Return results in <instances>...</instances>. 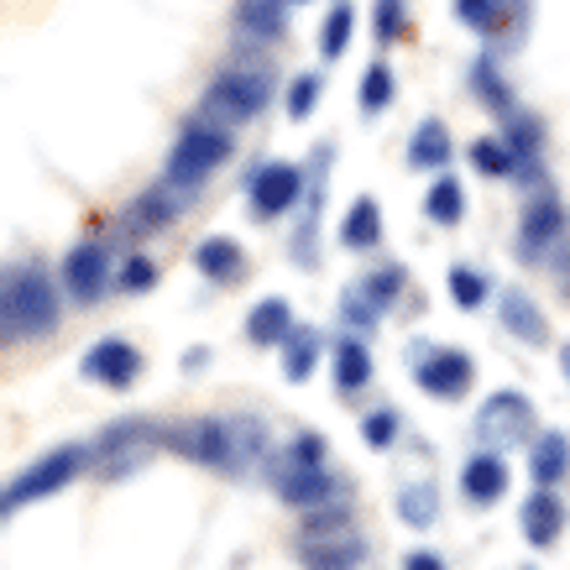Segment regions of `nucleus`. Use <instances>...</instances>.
Here are the masks:
<instances>
[{"instance_id": "16", "label": "nucleus", "mask_w": 570, "mask_h": 570, "mask_svg": "<svg viewBox=\"0 0 570 570\" xmlns=\"http://www.w3.org/2000/svg\"><path fill=\"white\" fill-rule=\"evenodd\" d=\"M566 205L554 194H539L534 205L523 209V236H519V252L523 257H544V246L566 236Z\"/></svg>"}, {"instance_id": "43", "label": "nucleus", "mask_w": 570, "mask_h": 570, "mask_svg": "<svg viewBox=\"0 0 570 570\" xmlns=\"http://www.w3.org/2000/svg\"><path fill=\"white\" fill-rule=\"evenodd\" d=\"M403 570H445V560L434 550H409L403 554Z\"/></svg>"}, {"instance_id": "13", "label": "nucleus", "mask_w": 570, "mask_h": 570, "mask_svg": "<svg viewBox=\"0 0 570 570\" xmlns=\"http://www.w3.org/2000/svg\"><path fill=\"white\" fill-rule=\"evenodd\" d=\"M85 377L110 387V393H126V387L141 377V351L131 346V341H121V335H105L100 346H89Z\"/></svg>"}, {"instance_id": "18", "label": "nucleus", "mask_w": 570, "mask_h": 570, "mask_svg": "<svg viewBox=\"0 0 570 570\" xmlns=\"http://www.w3.org/2000/svg\"><path fill=\"white\" fill-rule=\"evenodd\" d=\"M461 492H466V502H476V508H492V502L508 492V461L492 455V450L471 455L466 471H461Z\"/></svg>"}, {"instance_id": "2", "label": "nucleus", "mask_w": 570, "mask_h": 570, "mask_svg": "<svg viewBox=\"0 0 570 570\" xmlns=\"http://www.w3.org/2000/svg\"><path fill=\"white\" fill-rule=\"evenodd\" d=\"M0 320H6V341L21 346V341H48L58 330V288L42 267H11L6 273V298H0Z\"/></svg>"}, {"instance_id": "31", "label": "nucleus", "mask_w": 570, "mask_h": 570, "mask_svg": "<svg viewBox=\"0 0 570 570\" xmlns=\"http://www.w3.org/2000/svg\"><path fill=\"white\" fill-rule=\"evenodd\" d=\"M445 288H450V298H455L461 309H482L487 304V277L476 273V267H450Z\"/></svg>"}, {"instance_id": "34", "label": "nucleus", "mask_w": 570, "mask_h": 570, "mask_svg": "<svg viewBox=\"0 0 570 570\" xmlns=\"http://www.w3.org/2000/svg\"><path fill=\"white\" fill-rule=\"evenodd\" d=\"M393 105V73H387V63H366L362 73V110L366 116H377V110H387Z\"/></svg>"}, {"instance_id": "26", "label": "nucleus", "mask_w": 570, "mask_h": 570, "mask_svg": "<svg viewBox=\"0 0 570 570\" xmlns=\"http://www.w3.org/2000/svg\"><path fill=\"white\" fill-rule=\"evenodd\" d=\"M372 382V356H366L362 341H341L335 346V387L341 393H362Z\"/></svg>"}, {"instance_id": "7", "label": "nucleus", "mask_w": 570, "mask_h": 570, "mask_svg": "<svg viewBox=\"0 0 570 570\" xmlns=\"http://www.w3.org/2000/svg\"><path fill=\"white\" fill-rule=\"evenodd\" d=\"M157 445H163V430H157L153 419H116L89 450H95V471L121 482L126 471H137Z\"/></svg>"}, {"instance_id": "8", "label": "nucleus", "mask_w": 570, "mask_h": 570, "mask_svg": "<svg viewBox=\"0 0 570 570\" xmlns=\"http://www.w3.org/2000/svg\"><path fill=\"white\" fill-rule=\"evenodd\" d=\"M110 283H116V262L100 242H79L63 257V288H69L73 304H100L110 294Z\"/></svg>"}, {"instance_id": "15", "label": "nucleus", "mask_w": 570, "mask_h": 570, "mask_svg": "<svg viewBox=\"0 0 570 570\" xmlns=\"http://www.w3.org/2000/svg\"><path fill=\"white\" fill-rule=\"evenodd\" d=\"M566 502L554 498V487H534V498L523 502V513H519V523H523V539L534 544V550H550L554 539L566 534Z\"/></svg>"}, {"instance_id": "44", "label": "nucleus", "mask_w": 570, "mask_h": 570, "mask_svg": "<svg viewBox=\"0 0 570 570\" xmlns=\"http://www.w3.org/2000/svg\"><path fill=\"white\" fill-rule=\"evenodd\" d=\"M560 294L570 298V252H566V257H560Z\"/></svg>"}, {"instance_id": "42", "label": "nucleus", "mask_w": 570, "mask_h": 570, "mask_svg": "<svg viewBox=\"0 0 570 570\" xmlns=\"http://www.w3.org/2000/svg\"><path fill=\"white\" fill-rule=\"evenodd\" d=\"M288 455H294V461H325V440H314V434H298Z\"/></svg>"}, {"instance_id": "29", "label": "nucleus", "mask_w": 570, "mask_h": 570, "mask_svg": "<svg viewBox=\"0 0 570 570\" xmlns=\"http://www.w3.org/2000/svg\"><path fill=\"white\" fill-rule=\"evenodd\" d=\"M508 147H513V163H519V168H529V163H534L539 157V141H544V126L534 121V116H519V110H513V116H508Z\"/></svg>"}, {"instance_id": "23", "label": "nucleus", "mask_w": 570, "mask_h": 570, "mask_svg": "<svg viewBox=\"0 0 570 570\" xmlns=\"http://www.w3.org/2000/svg\"><path fill=\"white\" fill-rule=\"evenodd\" d=\"M377 242H382V205L362 194V199L346 209V225H341V246H346V252H372Z\"/></svg>"}, {"instance_id": "40", "label": "nucleus", "mask_w": 570, "mask_h": 570, "mask_svg": "<svg viewBox=\"0 0 570 570\" xmlns=\"http://www.w3.org/2000/svg\"><path fill=\"white\" fill-rule=\"evenodd\" d=\"M362 288H366V294H372V298H377L382 309H387V304H393V298L403 294V267H377V273L366 277Z\"/></svg>"}, {"instance_id": "36", "label": "nucleus", "mask_w": 570, "mask_h": 570, "mask_svg": "<svg viewBox=\"0 0 570 570\" xmlns=\"http://www.w3.org/2000/svg\"><path fill=\"white\" fill-rule=\"evenodd\" d=\"M341 314H346V325H356V330H372L377 325V314H382V304L372 294H366L362 283H356V288H351L346 298H341Z\"/></svg>"}, {"instance_id": "37", "label": "nucleus", "mask_w": 570, "mask_h": 570, "mask_svg": "<svg viewBox=\"0 0 570 570\" xmlns=\"http://www.w3.org/2000/svg\"><path fill=\"white\" fill-rule=\"evenodd\" d=\"M362 440L372 450H387V445H393V440H397V414H393V409H372V414L362 419Z\"/></svg>"}, {"instance_id": "30", "label": "nucleus", "mask_w": 570, "mask_h": 570, "mask_svg": "<svg viewBox=\"0 0 570 570\" xmlns=\"http://www.w3.org/2000/svg\"><path fill=\"white\" fill-rule=\"evenodd\" d=\"M471 85H476V95H482L492 110H502V116H513V89L498 79V69H492V58H476V69H471Z\"/></svg>"}, {"instance_id": "22", "label": "nucleus", "mask_w": 570, "mask_h": 570, "mask_svg": "<svg viewBox=\"0 0 570 570\" xmlns=\"http://www.w3.org/2000/svg\"><path fill=\"white\" fill-rule=\"evenodd\" d=\"M194 267L215 283H236V277H246V252L225 236H209V242L194 246Z\"/></svg>"}, {"instance_id": "9", "label": "nucleus", "mask_w": 570, "mask_h": 570, "mask_svg": "<svg viewBox=\"0 0 570 570\" xmlns=\"http://www.w3.org/2000/svg\"><path fill=\"white\" fill-rule=\"evenodd\" d=\"M246 199H252V215H257V220H277L283 209H294L298 199H304V168H294V163H267V168L252 174Z\"/></svg>"}, {"instance_id": "45", "label": "nucleus", "mask_w": 570, "mask_h": 570, "mask_svg": "<svg viewBox=\"0 0 570 570\" xmlns=\"http://www.w3.org/2000/svg\"><path fill=\"white\" fill-rule=\"evenodd\" d=\"M560 372H566V377H570V341H566V346H560Z\"/></svg>"}, {"instance_id": "33", "label": "nucleus", "mask_w": 570, "mask_h": 570, "mask_svg": "<svg viewBox=\"0 0 570 570\" xmlns=\"http://www.w3.org/2000/svg\"><path fill=\"white\" fill-rule=\"evenodd\" d=\"M471 163H476V174H487V178H498V174H513L519 163H513V147L502 137H482L476 147H471Z\"/></svg>"}, {"instance_id": "19", "label": "nucleus", "mask_w": 570, "mask_h": 570, "mask_svg": "<svg viewBox=\"0 0 570 570\" xmlns=\"http://www.w3.org/2000/svg\"><path fill=\"white\" fill-rule=\"evenodd\" d=\"M236 32L252 48H267L283 37V0H236Z\"/></svg>"}, {"instance_id": "17", "label": "nucleus", "mask_w": 570, "mask_h": 570, "mask_svg": "<svg viewBox=\"0 0 570 570\" xmlns=\"http://www.w3.org/2000/svg\"><path fill=\"white\" fill-rule=\"evenodd\" d=\"M498 320L508 335H519L523 346H544L550 341V320L539 314V304L523 288H508V294L498 298Z\"/></svg>"}, {"instance_id": "35", "label": "nucleus", "mask_w": 570, "mask_h": 570, "mask_svg": "<svg viewBox=\"0 0 570 570\" xmlns=\"http://www.w3.org/2000/svg\"><path fill=\"white\" fill-rule=\"evenodd\" d=\"M455 11L471 32H498L502 27V0H455Z\"/></svg>"}, {"instance_id": "10", "label": "nucleus", "mask_w": 570, "mask_h": 570, "mask_svg": "<svg viewBox=\"0 0 570 570\" xmlns=\"http://www.w3.org/2000/svg\"><path fill=\"white\" fill-rule=\"evenodd\" d=\"M273 492L288 508H330V498H335V476L325 471V461H283V466H273Z\"/></svg>"}, {"instance_id": "11", "label": "nucleus", "mask_w": 570, "mask_h": 570, "mask_svg": "<svg viewBox=\"0 0 570 570\" xmlns=\"http://www.w3.org/2000/svg\"><path fill=\"white\" fill-rule=\"evenodd\" d=\"M476 434L498 450L529 440V434H534V409H529V397L523 393H492L482 403V414H476Z\"/></svg>"}, {"instance_id": "39", "label": "nucleus", "mask_w": 570, "mask_h": 570, "mask_svg": "<svg viewBox=\"0 0 570 570\" xmlns=\"http://www.w3.org/2000/svg\"><path fill=\"white\" fill-rule=\"evenodd\" d=\"M116 288H126V294H147V288H157V262L131 257L121 273H116Z\"/></svg>"}, {"instance_id": "12", "label": "nucleus", "mask_w": 570, "mask_h": 570, "mask_svg": "<svg viewBox=\"0 0 570 570\" xmlns=\"http://www.w3.org/2000/svg\"><path fill=\"white\" fill-rule=\"evenodd\" d=\"M414 382L430 397H440V403H455V397L471 393V382H476V362H471L461 346H445V351H434V356H424V362L414 366Z\"/></svg>"}, {"instance_id": "38", "label": "nucleus", "mask_w": 570, "mask_h": 570, "mask_svg": "<svg viewBox=\"0 0 570 570\" xmlns=\"http://www.w3.org/2000/svg\"><path fill=\"white\" fill-rule=\"evenodd\" d=\"M314 100H320V73H298L294 85H288V116H294V121H309Z\"/></svg>"}, {"instance_id": "3", "label": "nucleus", "mask_w": 570, "mask_h": 570, "mask_svg": "<svg viewBox=\"0 0 570 570\" xmlns=\"http://www.w3.org/2000/svg\"><path fill=\"white\" fill-rule=\"evenodd\" d=\"M294 550L304 560V570H362L366 566V539L356 534L346 508L309 513L294 539Z\"/></svg>"}, {"instance_id": "28", "label": "nucleus", "mask_w": 570, "mask_h": 570, "mask_svg": "<svg viewBox=\"0 0 570 570\" xmlns=\"http://www.w3.org/2000/svg\"><path fill=\"white\" fill-rule=\"evenodd\" d=\"M424 215H430L434 225H455L466 215V189H461L455 178H434L430 194H424Z\"/></svg>"}, {"instance_id": "24", "label": "nucleus", "mask_w": 570, "mask_h": 570, "mask_svg": "<svg viewBox=\"0 0 570 570\" xmlns=\"http://www.w3.org/2000/svg\"><path fill=\"white\" fill-rule=\"evenodd\" d=\"M397 519L409 523V529H430L434 519H440V487L434 482H409V487H397Z\"/></svg>"}, {"instance_id": "4", "label": "nucleus", "mask_w": 570, "mask_h": 570, "mask_svg": "<svg viewBox=\"0 0 570 570\" xmlns=\"http://www.w3.org/2000/svg\"><path fill=\"white\" fill-rule=\"evenodd\" d=\"M225 157H230V131H225L215 116H194L184 131H178V141H174V153H168V168H163V178L174 184V189H184V194H194L199 184H205L215 168H220Z\"/></svg>"}, {"instance_id": "41", "label": "nucleus", "mask_w": 570, "mask_h": 570, "mask_svg": "<svg viewBox=\"0 0 570 570\" xmlns=\"http://www.w3.org/2000/svg\"><path fill=\"white\" fill-rule=\"evenodd\" d=\"M403 32H409V11H403V0H377V37L382 42H397Z\"/></svg>"}, {"instance_id": "6", "label": "nucleus", "mask_w": 570, "mask_h": 570, "mask_svg": "<svg viewBox=\"0 0 570 570\" xmlns=\"http://www.w3.org/2000/svg\"><path fill=\"white\" fill-rule=\"evenodd\" d=\"M85 466H95V450H85V445H58V450H48L42 461H32L27 471H17V476L6 482V513H21L27 502L63 492V487H69Z\"/></svg>"}, {"instance_id": "32", "label": "nucleus", "mask_w": 570, "mask_h": 570, "mask_svg": "<svg viewBox=\"0 0 570 570\" xmlns=\"http://www.w3.org/2000/svg\"><path fill=\"white\" fill-rule=\"evenodd\" d=\"M351 21H356V11H351L346 0H341V6H335V11L325 17V27H320V52H325L330 63H335V58L346 52V42H351Z\"/></svg>"}, {"instance_id": "21", "label": "nucleus", "mask_w": 570, "mask_h": 570, "mask_svg": "<svg viewBox=\"0 0 570 570\" xmlns=\"http://www.w3.org/2000/svg\"><path fill=\"white\" fill-rule=\"evenodd\" d=\"M288 330H294V309H288V298H262L257 309L246 314V341H252V346H283V341H288Z\"/></svg>"}, {"instance_id": "20", "label": "nucleus", "mask_w": 570, "mask_h": 570, "mask_svg": "<svg viewBox=\"0 0 570 570\" xmlns=\"http://www.w3.org/2000/svg\"><path fill=\"white\" fill-rule=\"evenodd\" d=\"M529 476L539 487H554L570 476V440L560 430H544L539 440H529Z\"/></svg>"}, {"instance_id": "1", "label": "nucleus", "mask_w": 570, "mask_h": 570, "mask_svg": "<svg viewBox=\"0 0 570 570\" xmlns=\"http://www.w3.org/2000/svg\"><path fill=\"white\" fill-rule=\"evenodd\" d=\"M163 445L205 471H242L246 461L262 455L257 424H236V419H184L174 430H163Z\"/></svg>"}, {"instance_id": "5", "label": "nucleus", "mask_w": 570, "mask_h": 570, "mask_svg": "<svg viewBox=\"0 0 570 570\" xmlns=\"http://www.w3.org/2000/svg\"><path fill=\"white\" fill-rule=\"evenodd\" d=\"M267 105H273V73L252 69V63H230L205 89V116L215 121H252Z\"/></svg>"}, {"instance_id": "25", "label": "nucleus", "mask_w": 570, "mask_h": 570, "mask_svg": "<svg viewBox=\"0 0 570 570\" xmlns=\"http://www.w3.org/2000/svg\"><path fill=\"white\" fill-rule=\"evenodd\" d=\"M450 163V126L445 121H419L414 141H409V168H445Z\"/></svg>"}, {"instance_id": "14", "label": "nucleus", "mask_w": 570, "mask_h": 570, "mask_svg": "<svg viewBox=\"0 0 570 570\" xmlns=\"http://www.w3.org/2000/svg\"><path fill=\"white\" fill-rule=\"evenodd\" d=\"M184 199H189V194L174 189L168 178H163V184H153V189L141 194L137 205L126 209V236H157L163 225H174V220H178Z\"/></svg>"}, {"instance_id": "27", "label": "nucleus", "mask_w": 570, "mask_h": 570, "mask_svg": "<svg viewBox=\"0 0 570 570\" xmlns=\"http://www.w3.org/2000/svg\"><path fill=\"white\" fill-rule=\"evenodd\" d=\"M320 362V330H288L283 341V377L288 382H304Z\"/></svg>"}]
</instances>
